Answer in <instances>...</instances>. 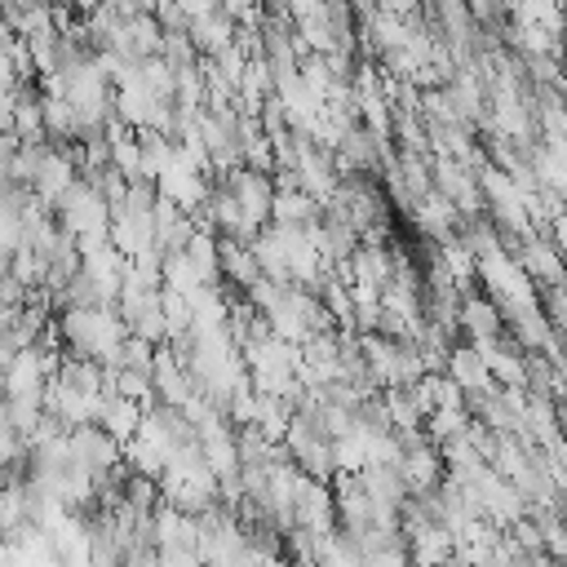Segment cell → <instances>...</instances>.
<instances>
[{"mask_svg":"<svg viewBox=\"0 0 567 567\" xmlns=\"http://www.w3.org/2000/svg\"><path fill=\"white\" fill-rule=\"evenodd\" d=\"M443 368H447V381L461 394H487L492 390V372H487V363H483V354L474 346H452Z\"/></svg>","mask_w":567,"mask_h":567,"instance_id":"1","label":"cell"},{"mask_svg":"<svg viewBox=\"0 0 567 567\" xmlns=\"http://www.w3.org/2000/svg\"><path fill=\"white\" fill-rule=\"evenodd\" d=\"M456 319H461V328L470 332V341H487V337H501V310H496V301H487V297H465L461 306H456Z\"/></svg>","mask_w":567,"mask_h":567,"instance_id":"2","label":"cell"}]
</instances>
